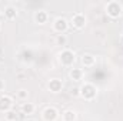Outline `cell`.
Instances as JSON below:
<instances>
[{"label": "cell", "instance_id": "obj_1", "mask_svg": "<svg viewBox=\"0 0 123 121\" xmlns=\"http://www.w3.org/2000/svg\"><path fill=\"white\" fill-rule=\"evenodd\" d=\"M80 97L83 98V100H86V101H92L94 100L96 97H97V87L93 84V83H85V84H82L80 87Z\"/></svg>", "mask_w": 123, "mask_h": 121}, {"label": "cell", "instance_id": "obj_2", "mask_svg": "<svg viewBox=\"0 0 123 121\" xmlns=\"http://www.w3.org/2000/svg\"><path fill=\"white\" fill-rule=\"evenodd\" d=\"M105 11H106V14H107L110 19H119L123 13V6H122L120 1L112 0V1H109V3L106 4Z\"/></svg>", "mask_w": 123, "mask_h": 121}, {"label": "cell", "instance_id": "obj_3", "mask_svg": "<svg viewBox=\"0 0 123 121\" xmlns=\"http://www.w3.org/2000/svg\"><path fill=\"white\" fill-rule=\"evenodd\" d=\"M59 61H60L62 66H64V67H72L74 64V61H76L74 51L70 50V49H63L60 51V54H59Z\"/></svg>", "mask_w": 123, "mask_h": 121}, {"label": "cell", "instance_id": "obj_4", "mask_svg": "<svg viewBox=\"0 0 123 121\" xmlns=\"http://www.w3.org/2000/svg\"><path fill=\"white\" fill-rule=\"evenodd\" d=\"M70 23H72V26H73L74 29L82 30V29L86 27L87 19H86V16H85L83 13H74V14L72 16V19H70Z\"/></svg>", "mask_w": 123, "mask_h": 121}, {"label": "cell", "instance_id": "obj_5", "mask_svg": "<svg viewBox=\"0 0 123 121\" xmlns=\"http://www.w3.org/2000/svg\"><path fill=\"white\" fill-rule=\"evenodd\" d=\"M69 29V22L64 17H56L53 20V30L57 34H64Z\"/></svg>", "mask_w": 123, "mask_h": 121}, {"label": "cell", "instance_id": "obj_6", "mask_svg": "<svg viewBox=\"0 0 123 121\" xmlns=\"http://www.w3.org/2000/svg\"><path fill=\"white\" fill-rule=\"evenodd\" d=\"M42 117H43L44 121H56L59 118V110L56 107H53V105H49V107H46L43 110Z\"/></svg>", "mask_w": 123, "mask_h": 121}, {"label": "cell", "instance_id": "obj_7", "mask_svg": "<svg viewBox=\"0 0 123 121\" xmlns=\"http://www.w3.org/2000/svg\"><path fill=\"white\" fill-rule=\"evenodd\" d=\"M13 108V98L10 95H0V113H9Z\"/></svg>", "mask_w": 123, "mask_h": 121}, {"label": "cell", "instance_id": "obj_8", "mask_svg": "<svg viewBox=\"0 0 123 121\" xmlns=\"http://www.w3.org/2000/svg\"><path fill=\"white\" fill-rule=\"evenodd\" d=\"M47 90L53 94H59L63 90V81L60 78H50L47 81Z\"/></svg>", "mask_w": 123, "mask_h": 121}, {"label": "cell", "instance_id": "obj_9", "mask_svg": "<svg viewBox=\"0 0 123 121\" xmlns=\"http://www.w3.org/2000/svg\"><path fill=\"white\" fill-rule=\"evenodd\" d=\"M34 23H37V24H46L47 23V20H49V14H47V11L46 10H37L36 13H34Z\"/></svg>", "mask_w": 123, "mask_h": 121}, {"label": "cell", "instance_id": "obj_10", "mask_svg": "<svg viewBox=\"0 0 123 121\" xmlns=\"http://www.w3.org/2000/svg\"><path fill=\"white\" fill-rule=\"evenodd\" d=\"M20 111H22V114H26V116H31V114H33V113L36 111V105H34L33 103L25 101V103H22Z\"/></svg>", "mask_w": 123, "mask_h": 121}, {"label": "cell", "instance_id": "obj_11", "mask_svg": "<svg viewBox=\"0 0 123 121\" xmlns=\"http://www.w3.org/2000/svg\"><path fill=\"white\" fill-rule=\"evenodd\" d=\"M69 77L73 80V81H82L83 80V70L82 68H70L69 71Z\"/></svg>", "mask_w": 123, "mask_h": 121}, {"label": "cell", "instance_id": "obj_12", "mask_svg": "<svg viewBox=\"0 0 123 121\" xmlns=\"http://www.w3.org/2000/svg\"><path fill=\"white\" fill-rule=\"evenodd\" d=\"M82 64L85 66V67H93L94 64H96V57L93 56V54H89V53H86V54H83L82 56Z\"/></svg>", "mask_w": 123, "mask_h": 121}, {"label": "cell", "instance_id": "obj_13", "mask_svg": "<svg viewBox=\"0 0 123 121\" xmlns=\"http://www.w3.org/2000/svg\"><path fill=\"white\" fill-rule=\"evenodd\" d=\"M4 17L7 20H14L17 17V9L14 6H7L4 7Z\"/></svg>", "mask_w": 123, "mask_h": 121}, {"label": "cell", "instance_id": "obj_14", "mask_svg": "<svg viewBox=\"0 0 123 121\" xmlns=\"http://www.w3.org/2000/svg\"><path fill=\"white\" fill-rule=\"evenodd\" d=\"M62 120L63 121H76L77 120V114L74 110H64L62 113Z\"/></svg>", "mask_w": 123, "mask_h": 121}, {"label": "cell", "instance_id": "obj_15", "mask_svg": "<svg viewBox=\"0 0 123 121\" xmlns=\"http://www.w3.org/2000/svg\"><path fill=\"white\" fill-rule=\"evenodd\" d=\"M16 97H17V100H20V101H27V98H29V91L26 90V88H20V90H17L16 93Z\"/></svg>", "mask_w": 123, "mask_h": 121}, {"label": "cell", "instance_id": "obj_16", "mask_svg": "<svg viewBox=\"0 0 123 121\" xmlns=\"http://www.w3.org/2000/svg\"><path fill=\"white\" fill-rule=\"evenodd\" d=\"M6 120L7 121H19V114L16 113V111H9V113H6Z\"/></svg>", "mask_w": 123, "mask_h": 121}, {"label": "cell", "instance_id": "obj_17", "mask_svg": "<svg viewBox=\"0 0 123 121\" xmlns=\"http://www.w3.org/2000/svg\"><path fill=\"white\" fill-rule=\"evenodd\" d=\"M66 43H67V37H66L64 34H57V37H56V44H57V46H66Z\"/></svg>", "mask_w": 123, "mask_h": 121}, {"label": "cell", "instance_id": "obj_18", "mask_svg": "<svg viewBox=\"0 0 123 121\" xmlns=\"http://www.w3.org/2000/svg\"><path fill=\"white\" fill-rule=\"evenodd\" d=\"M70 94H72L73 97H80V88H79V87H73V88L70 90Z\"/></svg>", "mask_w": 123, "mask_h": 121}, {"label": "cell", "instance_id": "obj_19", "mask_svg": "<svg viewBox=\"0 0 123 121\" xmlns=\"http://www.w3.org/2000/svg\"><path fill=\"white\" fill-rule=\"evenodd\" d=\"M3 90H4V81H3V80L0 78V93H1Z\"/></svg>", "mask_w": 123, "mask_h": 121}, {"label": "cell", "instance_id": "obj_20", "mask_svg": "<svg viewBox=\"0 0 123 121\" xmlns=\"http://www.w3.org/2000/svg\"><path fill=\"white\" fill-rule=\"evenodd\" d=\"M25 77H26V76H25L23 73H19V74H17V78H20V80H22V78H25Z\"/></svg>", "mask_w": 123, "mask_h": 121}, {"label": "cell", "instance_id": "obj_21", "mask_svg": "<svg viewBox=\"0 0 123 121\" xmlns=\"http://www.w3.org/2000/svg\"><path fill=\"white\" fill-rule=\"evenodd\" d=\"M26 121H36V120H34V118H27Z\"/></svg>", "mask_w": 123, "mask_h": 121}, {"label": "cell", "instance_id": "obj_22", "mask_svg": "<svg viewBox=\"0 0 123 121\" xmlns=\"http://www.w3.org/2000/svg\"><path fill=\"white\" fill-rule=\"evenodd\" d=\"M0 121H7V120H6V118H3V120H0Z\"/></svg>", "mask_w": 123, "mask_h": 121}, {"label": "cell", "instance_id": "obj_23", "mask_svg": "<svg viewBox=\"0 0 123 121\" xmlns=\"http://www.w3.org/2000/svg\"><path fill=\"white\" fill-rule=\"evenodd\" d=\"M122 43H123V33H122Z\"/></svg>", "mask_w": 123, "mask_h": 121}, {"label": "cell", "instance_id": "obj_24", "mask_svg": "<svg viewBox=\"0 0 123 121\" xmlns=\"http://www.w3.org/2000/svg\"><path fill=\"white\" fill-rule=\"evenodd\" d=\"M0 30H1V24H0Z\"/></svg>", "mask_w": 123, "mask_h": 121}]
</instances>
